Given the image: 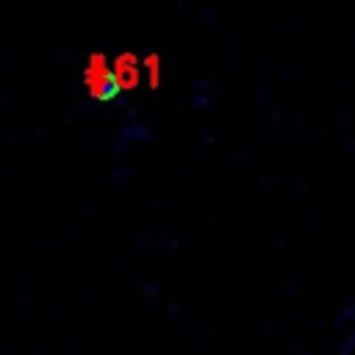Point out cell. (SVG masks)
Returning <instances> with one entry per match:
<instances>
[{
	"label": "cell",
	"mask_w": 355,
	"mask_h": 355,
	"mask_svg": "<svg viewBox=\"0 0 355 355\" xmlns=\"http://www.w3.org/2000/svg\"><path fill=\"white\" fill-rule=\"evenodd\" d=\"M83 80H86V89L94 100H114L119 94V83H116V75L111 69V64L105 61V55L94 53L86 64V72H83Z\"/></svg>",
	"instance_id": "cell-1"
},
{
	"label": "cell",
	"mask_w": 355,
	"mask_h": 355,
	"mask_svg": "<svg viewBox=\"0 0 355 355\" xmlns=\"http://www.w3.org/2000/svg\"><path fill=\"white\" fill-rule=\"evenodd\" d=\"M111 69H114V75H116L119 89L136 86V80H139V67H136L133 55H119V58H116V64H114Z\"/></svg>",
	"instance_id": "cell-2"
}]
</instances>
